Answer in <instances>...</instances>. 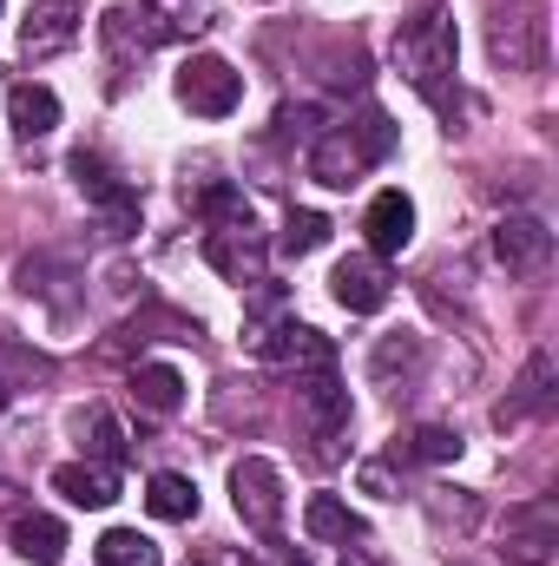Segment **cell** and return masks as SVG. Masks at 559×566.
I'll use <instances>...</instances> for the list:
<instances>
[{"label": "cell", "mask_w": 559, "mask_h": 566, "mask_svg": "<svg viewBox=\"0 0 559 566\" xmlns=\"http://www.w3.org/2000/svg\"><path fill=\"white\" fill-rule=\"evenodd\" d=\"M145 507L158 521H198V481L191 474H151L145 481Z\"/></svg>", "instance_id": "obj_20"}, {"label": "cell", "mask_w": 559, "mask_h": 566, "mask_svg": "<svg viewBox=\"0 0 559 566\" xmlns=\"http://www.w3.org/2000/svg\"><path fill=\"white\" fill-rule=\"evenodd\" d=\"M178 106L198 113V119H224V113L244 106V73L218 53H191L178 66Z\"/></svg>", "instance_id": "obj_3"}, {"label": "cell", "mask_w": 559, "mask_h": 566, "mask_svg": "<svg viewBox=\"0 0 559 566\" xmlns=\"http://www.w3.org/2000/svg\"><path fill=\"white\" fill-rule=\"evenodd\" d=\"M7 113H13V133H20V139H46V133L60 126V93L40 86V80H20V86L7 93Z\"/></svg>", "instance_id": "obj_18"}, {"label": "cell", "mask_w": 559, "mask_h": 566, "mask_svg": "<svg viewBox=\"0 0 559 566\" xmlns=\"http://www.w3.org/2000/svg\"><path fill=\"white\" fill-rule=\"evenodd\" d=\"M329 290H336V303H342L349 316H376V310L389 303V271H382V258H342L336 277H329Z\"/></svg>", "instance_id": "obj_13"}, {"label": "cell", "mask_w": 559, "mask_h": 566, "mask_svg": "<svg viewBox=\"0 0 559 566\" xmlns=\"http://www.w3.org/2000/svg\"><path fill=\"white\" fill-rule=\"evenodd\" d=\"M395 151V126H389V113H362L356 126H336V133H323V139L309 145V178L316 185H329V191H349L376 158H389Z\"/></svg>", "instance_id": "obj_2"}, {"label": "cell", "mask_w": 559, "mask_h": 566, "mask_svg": "<svg viewBox=\"0 0 559 566\" xmlns=\"http://www.w3.org/2000/svg\"><path fill=\"white\" fill-rule=\"evenodd\" d=\"M158 541H145L139 527H106L99 534V566H158Z\"/></svg>", "instance_id": "obj_23"}, {"label": "cell", "mask_w": 559, "mask_h": 566, "mask_svg": "<svg viewBox=\"0 0 559 566\" xmlns=\"http://www.w3.org/2000/svg\"><path fill=\"white\" fill-rule=\"evenodd\" d=\"M454 60H461V40H454V20L447 13H415V20H402V33H395V66L409 73V86H415L428 106H454Z\"/></svg>", "instance_id": "obj_1"}, {"label": "cell", "mask_w": 559, "mask_h": 566, "mask_svg": "<svg viewBox=\"0 0 559 566\" xmlns=\"http://www.w3.org/2000/svg\"><path fill=\"white\" fill-rule=\"evenodd\" d=\"M80 27H86V7L80 0H33L27 7V27H20V53L27 60H53V53H66L80 40Z\"/></svg>", "instance_id": "obj_8"}, {"label": "cell", "mask_w": 559, "mask_h": 566, "mask_svg": "<svg viewBox=\"0 0 559 566\" xmlns=\"http://www.w3.org/2000/svg\"><path fill=\"white\" fill-rule=\"evenodd\" d=\"M251 349H257L264 363H303V369H329V363H336L329 336H323V329H309V323H296V316L257 323V329H251Z\"/></svg>", "instance_id": "obj_7"}, {"label": "cell", "mask_w": 559, "mask_h": 566, "mask_svg": "<svg viewBox=\"0 0 559 566\" xmlns=\"http://www.w3.org/2000/svg\"><path fill=\"white\" fill-rule=\"evenodd\" d=\"M494 258L514 271V277H540L553 264V231L540 218H500L494 224Z\"/></svg>", "instance_id": "obj_11"}, {"label": "cell", "mask_w": 559, "mask_h": 566, "mask_svg": "<svg viewBox=\"0 0 559 566\" xmlns=\"http://www.w3.org/2000/svg\"><path fill=\"white\" fill-rule=\"evenodd\" d=\"M264 258H271V244H264L257 218H244V224H211V231H204V264L224 283H244V290L264 283Z\"/></svg>", "instance_id": "obj_5"}, {"label": "cell", "mask_w": 559, "mask_h": 566, "mask_svg": "<svg viewBox=\"0 0 559 566\" xmlns=\"http://www.w3.org/2000/svg\"><path fill=\"white\" fill-rule=\"evenodd\" d=\"M415 363H421V336H389L376 349V382H389L395 369H415Z\"/></svg>", "instance_id": "obj_27"}, {"label": "cell", "mask_w": 559, "mask_h": 566, "mask_svg": "<svg viewBox=\"0 0 559 566\" xmlns=\"http://www.w3.org/2000/svg\"><path fill=\"white\" fill-rule=\"evenodd\" d=\"M559 547V507L553 501H527L507 514V560L514 566H547Z\"/></svg>", "instance_id": "obj_10"}, {"label": "cell", "mask_w": 559, "mask_h": 566, "mask_svg": "<svg viewBox=\"0 0 559 566\" xmlns=\"http://www.w3.org/2000/svg\"><path fill=\"white\" fill-rule=\"evenodd\" d=\"M0 409H7V382H0Z\"/></svg>", "instance_id": "obj_30"}, {"label": "cell", "mask_w": 559, "mask_h": 566, "mask_svg": "<svg viewBox=\"0 0 559 566\" xmlns=\"http://www.w3.org/2000/svg\"><path fill=\"white\" fill-rule=\"evenodd\" d=\"M93 448H99V461H106V468H119V461H126V434H119V422H113L106 409L93 416Z\"/></svg>", "instance_id": "obj_28"}, {"label": "cell", "mask_w": 559, "mask_h": 566, "mask_svg": "<svg viewBox=\"0 0 559 566\" xmlns=\"http://www.w3.org/2000/svg\"><path fill=\"white\" fill-rule=\"evenodd\" d=\"M362 231H369V258L409 251V238H415V205H409V191H376L369 211H362Z\"/></svg>", "instance_id": "obj_12"}, {"label": "cell", "mask_w": 559, "mask_h": 566, "mask_svg": "<svg viewBox=\"0 0 559 566\" xmlns=\"http://www.w3.org/2000/svg\"><path fill=\"white\" fill-rule=\"evenodd\" d=\"M547 376H553V363H547V356H534V363H527V376H520V389H514V402H500V409H494V422L514 428V422H527V416H540V409L553 402Z\"/></svg>", "instance_id": "obj_21"}, {"label": "cell", "mask_w": 559, "mask_h": 566, "mask_svg": "<svg viewBox=\"0 0 559 566\" xmlns=\"http://www.w3.org/2000/svg\"><path fill=\"white\" fill-rule=\"evenodd\" d=\"M342 566H389V560H376V554H342Z\"/></svg>", "instance_id": "obj_29"}, {"label": "cell", "mask_w": 559, "mask_h": 566, "mask_svg": "<svg viewBox=\"0 0 559 566\" xmlns=\"http://www.w3.org/2000/svg\"><path fill=\"white\" fill-rule=\"evenodd\" d=\"M323 244H329V218H323V211H289V218H283L277 251H289V258H309V251H323Z\"/></svg>", "instance_id": "obj_25"}, {"label": "cell", "mask_w": 559, "mask_h": 566, "mask_svg": "<svg viewBox=\"0 0 559 566\" xmlns=\"http://www.w3.org/2000/svg\"><path fill=\"white\" fill-rule=\"evenodd\" d=\"M73 178H80V191L106 211V224H113V238H126L133 224H139V198H133V185H119V171L106 165V158H93V151H73Z\"/></svg>", "instance_id": "obj_9"}, {"label": "cell", "mask_w": 559, "mask_h": 566, "mask_svg": "<svg viewBox=\"0 0 559 566\" xmlns=\"http://www.w3.org/2000/svg\"><path fill=\"white\" fill-rule=\"evenodd\" d=\"M303 534L323 541V547H349V541L369 534V521H362L349 501H336V494H309V501H303Z\"/></svg>", "instance_id": "obj_16"}, {"label": "cell", "mask_w": 559, "mask_h": 566, "mask_svg": "<svg viewBox=\"0 0 559 566\" xmlns=\"http://www.w3.org/2000/svg\"><path fill=\"white\" fill-rule=\"evenodd\" d=\"M145 40H178V33H204L218 20L211 0H139Z\"/></svg>", "instance_id": "obj_17"}, {"label": "cell", "mask_w": 559, "mask_h": 566, "mask_svg": "<svg viewBox=\"0 0 559 566\" xmlns=\"http://www.w3.org/2000/svg\"><path fill=\"white\" fill-rule=\"evenodd\" d=\"M231 501H238V521H244L251 534L271 541L283 527V474L264 454H244V461L231 468Z\"/></svg>", "instance_id": "obj_4"}, {"label": "cell", "mask_w": 559, "mask_h": 566, "mask_svg": "<svg viewBox=\"0 0 559 566\" xmlns=\"http://www.w3.org/2000/svg\"><path fill=\"white\" fill-rule=\"evenodd\" d=\"M198 211H204V224H244V218H257L251 198H244L238 185H211V191H198Z\"/></svg>", "instance_id": "obj_26"}, {"label": "cell", "mask_w": 559, "mask_h": 566, "mask_svg": "<svg viewBox=\"0 0 559 566\" xmlns=\"http://www.w3.org/2000/svg\"><path fill=\"white\" fill-rule=\"evenodd\" d=\"M53 494H66L73 507H113L119 501V468H106V461H66V468H53Z\"/></svg>", "instance_id": "obj_15"}, {"label": "cell", "mask_w": 559, "mask_h": 566, "mask_svg": "<svg viewBox=\"0 0 559 566\" xmlns=\"http://www.w3.org/2000/svg\"><path fill=\"white\" fill-rule=\"evenodd\" d=\"M13 554L27 566H60L66 560V527L53 514H27V521H13Z\"/></svg>", "instance_id": "obj_19"}, {"label": "cell", "mask_w": 559, "mask_h": 566, "mask_svg": "<svg viewBox=\"0 0 559 566\" xmlns=\"http://www.w3.org/2000/svg\"><path fill=\"white\" fill-rule=\"evenodd\" d=\"M296 396H303V416H309V434L316 441H336L349 428V389L329 369H309V382H296Z\"/></svg>", "instance_id": "obj_14"}, {"label": "cell", "mask_w": 559, "mask_h": 566, "mask_svg": "<svg viewBox=\"0 0 559 566\" xmlns=\"http://www.w3.org/2000/svg\"><path fill=\"white\" fill-rule=\"evenodd\" d=\"M133 396H139V409H151V416H171L184 402V376L165 369V363H139L133 369Z\"/></svg>", "instance_id": "obj_22"}, {"label": "cell", "mask_w": 559, "mask_h": 566, "mask_svg": "<svg viewBox=\"0 0 559 566\" xmlns=\"http://www.w3.org/2000/svg\"><path fill=\"white\" fill-rule=\"evenodd\" d=\"M395 454H402V461H428V468H441V461H454V454H461V434L428 422V428H415L409 441H395Z\"/></svg>", "instance_id": "obj_24"}, {"label": "cell", "mask_w": 559, "mask_h": 566, "mask_svg": "<svg viewBox=\"0 0 559 566\" xmlns=\"http://www.w3.org/2000/svg\"><path fill=\"white\" fill-rule=\"evenodd\" d=\"M487 46H494V60H500V66H514V73L540 66V60H547V13H540L534 0H507V7L494 13Z\"/></svg>", "instance_id": "obj_6"}]
</instances>
